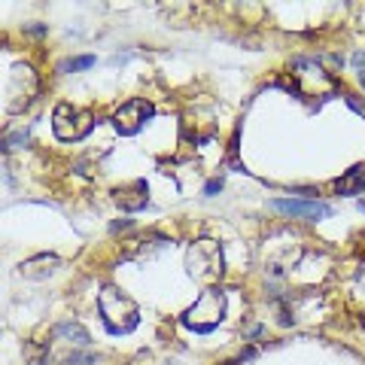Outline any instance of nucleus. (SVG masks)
Segmentation results:
<instances>
[{"instance_id": "nucleus-13", "label": "nucleus", "mask_w": 365, "mask_h": 365, "mask_svg": "<svg viewBox=\"0 0 365 365\" xmlns=\"http://www.w3.org/2000/svg\"><path fill=\"white\" fill-rule=\"evenodd\" d=\"M256 356V347H250L247 353H241V356H237V359H232V362H228V365H247L250 359H253Z\"/></svg>"}, {"instance_id": "nucleus-16", "label": "nucleus", "mask_w": 365, "mask_h": 365, "mask_svg": "<svg viewBox=\"0 0 365 365\" xmlns=\"http://www.w3.org/2000/svg\"><path fill=\"white\" fill-rule=\"evenodd\" d=\"M25 31H28V34H34V37H43V34H46V25H28Z\"/></svg>"}, {"instance_id": "nucleus-14", "label": "nucleus", "mask_w": 365, "mask_h": 365, "mask_svg": "<svg viewBox=\"0 0 365 365\" xmlns=\"http://www.w3.org/2000/svg\"><path fill=\"white\" fill-rule=\"evenodd\" d=\"M91 359H95V356H83V353H71V356H67L64 362H67V365H79V362H91Z\"/></svg>"}, {"instance_id": "nucleus-1", "label": "nucleus", "mask_w": 365, "mask_h": 365, "mask_svg": "<svg viewBox=\"0 0 365 365\" xmlns=\"http://www.w3.org/2000/svg\"><path fill=\"white\" fill-rule=\"evenodd\" d=\"M98 314L110 335H128L140 323V311H137L134 299L113 283H104L98 292Z\"/></svg>"}, {"instance_id": "nucleus-5", "label": "nucleus", "mask_w": 365, "mask_h": 365, "mask_svg": "<svg viewBox=\"0 0 365 365\" xmlns=\"http://www.w3.org/2000/svg\"><path fill=\"white\" fill-rule=\"evenodd\" d=\"M153 113H155V107L146 98H131V101H125L116 113H113V125H116L119 134L131 137L153 119Z\"/></svg>"}, {"instance_id": "nucleus-8", "label": "nucleus", "mask_w": 365, "mask_h": 365, "mask_svg": "<svg viewBox=\"0 0 365 365\" xmlns=\"http://www.w3.org/2000/svg\"><path fill=\"white\" fill-rule=\"evenodd\" d=\"M61 262L58 256H52V253H40V256H34L28 262H21V277H28V280H46L49 274H55V268H58Z\"/></svg>"}, {"instance_id": "nucleus-4", "label": "nucleus", "mask_w": 365, "mask_h": 365, "mask_svg": "<svg viewBox=\"0 0 365 365\" xmlns=\"http://www.w3.org/2000/svg\"><path fill=\"white\" fill-rule=\"evenodd\" d=\"M91 128H95V113L91 110L73 107V104H67V101H61V104L55 107V113H52V131L64 143L83 140V137L91 134Z\"/></svg>"}, {"instance_id": "nucleus-11", "label": "nucleus", "mask_w": 365, "mask_h": 365, "mask_svg": "<svg viewBox=\"0 0 365 365\" xmlns=\"http://www.w3.org/2000/svg\"><path fill=\"white\" fill-rule=\"evenodd\" d=\"M88 67H95V55H83V58H67L58 64L61 73H71V71H88Z\"/></svg>"}, {"instance_id": "nucleus-10", "label": "nucleus", "mask_w": 365, "mask_h": 365, "mask_svg": "<svg viewBox=\"0 0 365 365\" xmlns=\"http://www.w3.org/2000/svg\"><path fill=\"white\" fill-rule=\"evenodd\" d=\"M55 335L67 338V341H71V344H76V347H88V344H91V335H88L79 323H73V319H67V323L55 326Z\"/></svg>"}, {"instance_id": "nucleus-18", "label": "nucleus", "mask_w": 365, "mask_h": 365, "mask_svg": "<svg viewBox=\"0 0 365 365\" xmlns=\"http://www.w3.org/2000/svg\"><path fill=\"white\" fill-rule=\"evenodd\" d=\"M359 83H362V88H365V71H359Z\"/></svg>"}, {"instance_id": "nucleus-15", "label": "nucleus", "mask_w": 365, "mask_h": 365, "mask_svg": "<svg viewBox=\"0 0 365 365\" xmlns=\"http://www.w3.org/2000/svg\"><path fill=\"white\" fill-rule=\"evenodd\" d=\"M220 189H222V180H210L207 186H204V195H216Z\"/></svg>"}, {"instance_id": "nucleus-6", "label": "nucleus", "mask_w": 365, "mask_h": 365, "mask_svg": "<svg viewBox=\"0 0 365 365\" xmlns=\"http://www.w3.org/2000/svg\"><path fill=\"white\" fill-rule=\"evenodd\" d=\"M274 207L287 216H302V220H326V216H332V207L323 201H299V198H277L274 201Z\"/></svg>"}, {"instance_id": "nucleus-19", "label": "nucleus", "mask_w": 365, "mask_h": 365, "mask_svg": "<svg viewBox=\"0 0 365 365\" xmlns=\"http://www.w3.org/2000/svg\"><path fill=\"white\" fill-rule=\"evenodd\" d=\"M359 210H362V213H365V201H359Z\"/></svg>"}, {"instance_id": "nucleus-2", "label": "nucleus", "mask_w": 365, "mask_h": 365, "mask_svg": "<svg viewBox=\"0 0 365 365\" xmlns=\"http://www.w3.org/2000/svg\"><path fill=\"white\" fill-rule=\"evenodd\" d=\"M186 274L195 283H201L204 289H213V283H220V277L225 274L222 247L216 241H210V237H201V241L189 244V250H186Z\"/></svg>"}, {"instance_id": "nucleus-9", "label": "nucleus", "mask_w": 365, "mask_h": 365, "mask_svg": "<svg viewBox=\"0 0 365 365\" xmlns=\"http://www.w3.org/2000/svg\"><path fill=\"white\" fill-rule=\"evenodd\" d=\"M335 189H338V195H347V198L365 192V165H353L347 174L335 182Z\"/></svg>"}, {"instance_id": "nucleus-17", "label": "nucleus", "mask_w": 365, "mask_h": 365, "mask_svg": "<svg viewBox=\"0 0 365 365\" xmlns=\"http://www.w3.org/2000/svg\"><path fill=\"white\" fill-rule=\"evenodd\" d=\"M353 64H356L359 71H365V52H356V55H353Z\"/></svg>"}, {"instance_id": "nucleus-7", "label": "nucleus", "mask_w": 365, "mask_h": 365, "mask_svg": "<svg viewBox=\"0 0 365 365\" xmlns=\"http://www.w3.org/2000/svg\"><path fill=\"white\" fill-rule=\"evenodd\" d=\"M113 195H116V204L122 210L137 213V210H143L146 204H150V186H146V180H134V182H128V186L116 189Z\"/></svg>"}, {"instance_id": "nucleus-12", "label": "nucleus", "mask_w": 365, "mask_h": 365, "mask_svg": "<svg viewBox=\"0 0 365 365\" xmlns=\"http://www.w3.org/2000/svg\"><path fill=\"white\" fill-rule=\"evenodd\" d=\"M19 143H28V131H19V134H9L4 140V150H16Z\"/></svg>"}, {"instance_id": "nucleus-3", "label": "nucleus", "mask_w": 365, "mask_h": 365, "mask_svg": "<svg viewBox=\"0 0 365 365\" xmlns=\"http://www.w3.org/2000/svg\"><path fill=\"white\" fill-rule=\"evenodd\" d=\"M222 319H225V292L216 289V287L204 289L195 299V304L180 314V323L186 329H192V332H198V335L213 332Z\"/></svg>"}]
</instances>
